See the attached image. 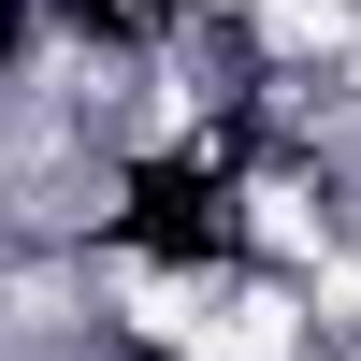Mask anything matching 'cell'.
<instances>
[{
    "label": "cell",
    "mask_w": 361,
    "mask_h": 361,
    "mask_svg": "<svg viewBox=\"0 0 361 361\" xmlns=\"http://www.w3.org/2000/svg\"><path fill=\"white\" fill-rule=\"evenodd\" d=\"M202 15H217V29H246V15H260V0H202Z\"/></svg>",
    "instance_id": "obj_1"
}]
</instances>
